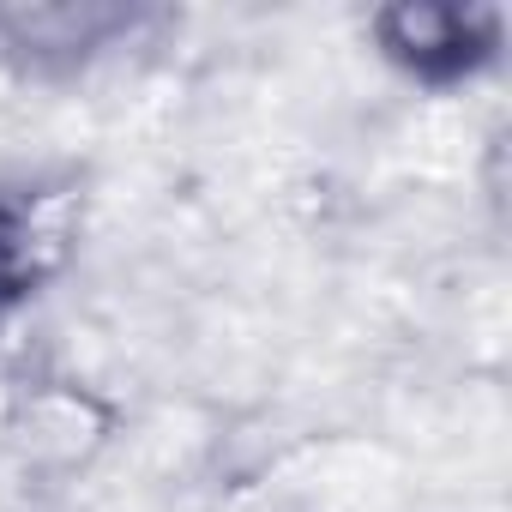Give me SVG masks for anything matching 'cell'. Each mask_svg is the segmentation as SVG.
<instances>
[{"mask_svg":"<svg viewBox=\"0 0 512 512\" xmlns=\"http://www.w3.org/2000/svg\"><path fill=\"white\" fill-rule=\"evenodd\" d=\"M374 37L398 73L446 91L476 79L500 55L506 19L500 7H482V0H398L374 19Z\"/></svg>","mask_w":512,"mask_h":512,"instance_id":"obj_1","label":"cell"},{"mask_svg":"<svg viewBox=\"0 0 512 512\" xmlns=\"http://www.w3.org/2000/svg\"><path fill=\"white\" fill-rule=\"evenodd\" d=\"M67 253L61 193L37 187H0V314L31 302Z\"/></svg>","mask_w":512,"mask_h":512,"instance_id":"obj_2","label":"cell"}]
</instances>
